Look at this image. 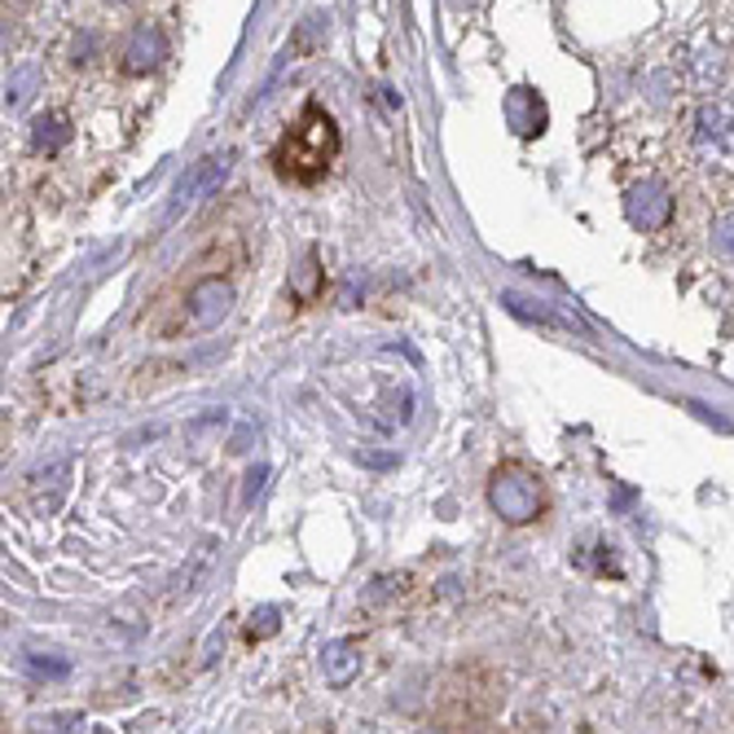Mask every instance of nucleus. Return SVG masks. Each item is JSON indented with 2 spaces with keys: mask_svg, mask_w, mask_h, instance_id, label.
<instances>
[{
  "mask_svg": "<svg viewBox=\"0 0 734 734\" xmlns=\"http://www.w3.org/2000/svg\"><path fill=\"white\" fill-rule=\"evenodd\" d=\"M335 154H339V128L317 101H309L304 115L273 145V168L291 185H317L331 172Z\"/></svg>",
  "mask_w": 734,
  "mask_h": 734,
  "instance_id": "f257e3e1",
  "label": "nucleus"
},
{
  "mask_svg": "<svg viewBox=\"0 0 734 734\" xmlns=\"http://www.w3.org/2000/svg\"><path fill=\"white\" fill-rule=\"evenodd\" d=\"M488 506H493L506 523H532V519L541 515L546 497H541L537 475H528L523 466L506 462V466H497L493 479H488Z\"/></svg>",
  "mask_w": 734,
  "mask_h": 734,
  "instance_id": "f03ea898",
  "label": "nucleus"
},
{
  "mask_svg": "<svg viewBox=\"0 0 734 734\" xmlns=\"http://www.w3.org/2000/svg\"><path fill=\"white\" fill-rule=\"evenodd\" d=\"M695 154L709 168L734 172V101H709L695 115Z\"/></svg>",
  "mask_w": 734,
  "mask_h": 734,
  "instance_id": "7ed1b4c3",
  "label": "nucleus"
},
{
  "mask_svg": "<svg viewBox=\"0 0 734 734\" xmlns=\"http://www.w3.org/2000/svg\"><path fill=\"white\" fill-rule=\"evenodd\" d=\"M229 168H234V150H220V154H207V159H198L181 181H176V190H172V203H168V212H163V225H176L198 198H207L212 190H220V181L229 176Z\"/></svg>",
  "mask_w": 734,
  "mask_h": 734,
  "instance_id": "20e7f679",
  "label": "nucleus"
},
{
  "mask_svg": "<svg viewBox=\"0 0 734 734\" xmlns=\"http://www.w3.org/2000/svg\"><path fill=\"white\" fill-rule=\"evenodd\" d=\"M181 304H185V326H190V331H212V326H220L225 313L234 309V282L207 273V278H198V282L185 291Z\"/></svg>",
  "mask_w": 734,
  "mask_h": 734,
  "instance_id": "39448f33",
  "label": "nucleus"
},
{
  "mask_svg": "<svg viewBox=\"0 0 734 734\" xmlns=\"http://www.w3.org/2000/svg\"><path fill=\"white\" fill-rule=\"evenodd\" d=\"M625 216H629L634 229L660 234V229L673 220V198H669V190H665L660 181H643V185H634V190L625 194Z\"/></svg>",
  "mask_w": 734,
  "mask_h": 734,
  "instance_id": "423d86ee",
  "label": "nucleus"
},
{
  "mask_svg": "<svg viewBox=\"0 0 734 734\" xmlns=\"http://www.w3.org/2000/svg\"><path fill=\"white\" fill-rule=\"evenodd\" d=\"M163 57H168V35H163L154 22L137 26V31L128 35V44H123V71H128V75H150Z\"/></svg>",
  "mask_w": 734,
  "mask_h": 734,
  "instance_id": "0eeeda50",
  "label": "nucleus"
},
{
  "mask_svg": "<svg viewBox=\"0 0 734 734\" xmlns=\"http://www.w3.org/2000/svg\"><path fill=\"white\" fill-rule=\"evenodd\" d=\"M322 673H326V682H331L335 691H348V687L357 682V673H361V647H357L353 638L326 643V647H322Z\"/></svg>",
  "mask_w": 734,
  "mask_h": 734,
  "instance_id": "6e6552de",
  "label": "nucleus"
},
{
  "mask_svg": "<svg viewBox=\"0 0 734 734\" xmlns=\"http://www.w3.org/2000/svg\"><path fill=\"white\" fill-rule=\"evenodd\" d=\"M506 123L519 137H541L546 132V101L532 88H510L506 93Z\"/></svg>",
  "mask_w": 734,
  "mask_h": 734,
  "instance_id": "1a4fd4ad",
  "label": "nucleus"
},
{
  "mask_svg": "<svg viewBox=\"0 0 734 734\" xmlns=\"http://www.w3.org/2000/svg\"><path fill=\"white\" fill-rule=\"evenodd\" d=\"M31 141H35V150H44V154H57V150L71 141V123H66L62 115H40V119H35V132H31Z\"/></svg>",
  "mask_w": 734,
  "mask_h": 734,
  "instance_id": "9d476101",
  "label": "nucleus"
},
{
  "mask_svg": "<svg viewBox=\"0 0 734 734\" xmlns=\"http://www.w3.org/2000/svg\"><path fill=\"white\" fill-rule=\"evenodd\" d=\"M722 75H726V57H722L717 48H704V53L695 57V84H700V88H717Z\"/></svg>",
  "mask_w": 734,
  "mask_h": 734,
  "instance_id": "9b49d317",
  "label": "nucleus"
},
{
  "mask_svg": "<svg viewBox=\"0 0 734 734\" xmlns=\"http://www.w3.org/2000/svg\"><path fill=\"white\" fill-rule=\"evenodd\" d=\"M35 84H40V71H35V66H18V71L9 75V84H4V101H9V106H22Z\"/></svg>",
  "mask_w": 734,
  "mask_h": 734,
  "instance_id": "f8f14e48",
  "label": "nucleus"
},
{
  "mask_svg": "<svg viewBox=\"0 0 734 734\" xmlns=\"http://www.w3.org/2000/svg\"><path fill=\"white\" fill-rule=\"evenodd\" d=\"M713 247H717V256L734 260V212L717 216V225H713Z\"/></svg>",
  "mask_w": 734,
  "mask_h": 734,
  "instance_id": "ddd939ff",
  "label": "nucleus"
},
{
  "mask_svg": "<svg viewBox=\"0 0 734 734\" xmlns=\"http://www.w3.org/2000/svg\"><path fill=\"white\" fill-rule=\"evenodd\" d=\"M26 669L40 673V678H66V673H71L66 660H40V656H26Z\"/></svg>",
  "mask_w": 734,
  "mask_h": 734,
  "instance_id": "4468645a",
  "label": "nucleus"
},
{
  "mask_svg": "<svg viewBox=\"0 0 734 734\" xmlns=\"http://www.w3.org/2000/svg\"><path fill=\"white\" fill-rule=\"evenodd\" d=\"M273 629H278V612H273V607H265L260 616H251V629H247V638L256 643V638H269Z\"/></svg>",
  "mask_w": 734,
  "mask_h": 734,
  "instance_id": "2eb2a0df",
  "label": "nucleus"
},
{
  "mask_svg": "<svg viewBox=\"0 0 734 734\" xmlns=\"http://www.w3.org/2000/svg\"><path fill=\"white\" fill-rule=\"evenodd\" d=\"M93 48H97V35H93V31H84V35L75 40V48H71V53H75L71 62H75V66H88V62H93Z\"/></svg>",
  "mask_w": 734,
  "mask_h": 734,
  "instance_id": "dca6fc26",
  "label": "nucleus"
},
{
  "mask_svg": "<svg viewBox=\"0 0 734 734\" xmlns=\"http://www.w3.org/2000/svg\"><path fill=\"white\" fill-rule=\"evenodd\" d=\"M265 475H269V466H256V471H251V475H247V501H251V497H256V493H260V484H265Z\"/></svg>",
  "mask_w": 734,
  "mask_h": 734,
  "instance_id": "f3484780",
  "label": "nucleus"
},
{
  "mask_svg": "<svg viewBox=\"0 0 734 734\" xmlns=\"http://www.w3.org/2000/svg\"><path fill=\"white\" fill-rule=\"evenodd\" d=\"M119 4H123V0H119Z\"/></svg>",
  "mask_w": 734,
  "mask_h": 734,
  "instance_id": "a211bd4d",
  "label": "nucleus"
}]
</instances>
